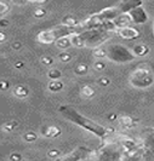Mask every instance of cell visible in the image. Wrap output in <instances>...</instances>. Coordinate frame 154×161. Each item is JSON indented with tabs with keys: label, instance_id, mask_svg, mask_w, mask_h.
Instances as JSON below:
<instances>
[{
	"label": "cell",
	"instance_id": "52a82bcc",
	"mask_svg": "<svg viewBox=\"0 0 154 161\" xmlns=\"http://www.w3.org/2000/svg\"><path fill=\"white\" fill-rule=\"evenodd\" d=\"M86 154H89V150H87L86 148L81 147V148L75 149L74 152H72V153L64 155L63 157L58 159L57 161H81V160L85 157Z\"/></svg>",
	"mask_w": 154,
	"mask_h": 161
},
{
	"label": "cell",
	"instance_id": "ba28073f",
	"mask_svg": "<svg viewBox=\"0 0 154 161\" xmlns=\"http://www.w3.org/2000/svg\"><path fill=\"white\" fill-rule=\"evenodd\" d=\"M132 52L136 57H141V56H145L148 53V47L143 44H140V45H136L135 47L132 48Z\"/></svg>",
	"mask_w": 154,
	"mask_h": 161
},
{
	"label": "cell",
	"instance_id": "6da1fadb",
	"mask_svg": "<svg viewBox=\"0 0 154 161\" xmlns=\"http://www.w3.org/2000/svg\"><path fill=\"white\" fill-rule=\"evenodd\" d=\"M58 112L63 115L64 119L69 120L70 123H73L75 125H79L80 127H83L85 130H87L89 132L96 135L98 138L101 139H105L106 137H108V132L109 131L103 127L102 125H100L98 123L94 121L91 119H87L86 116L81 115L79 112H77L75 109H73L69 105H61Z\"/></svg>",
	"mask_w": 154,
	"mask_h": 161
},
{
	"label": "cell",
	"instance_id": "7c38bea8",
	"mask_svg": "<svg viewBox=\"0 0 154 161\" xmlns=\"http://www.w3.org/2000/svg\"><path fill=\"white\" fill-rule=\"evenodd\" d=\"M58 133H59V130L56 127H49L47 132H46L47 137H56V135H58Z\"/></svg>",
	"mask_w": 154,
	"mask_h": 161
},
{
	"label": "cell",
	"instance_id": "4fadbf2b",
	"mask_svg": "<svg viewBox=\"0 0 154 161\" xmlns=\"http://www.w3.org/2000/svg\"><path fill=\"white\" fill-rule=\"evenodd\" d=\"M153 35H154V21H153Z\"/></svg>",
	"mask_w": 154,
	"mask_h": 161
},
{
	"label": "cell",
	"instance_id": "3957f363",
	"mask_svg": "<svg viewBox=\"0 0 154 161\" xmlns=\"http://www.w3.org/2000/svg\"><path fill=\"white\" fill-rule=\"evenodd\" d=\"M107 58L115 63H129L136 58L133 52L121 44H113L107 50Z\"/></svg>",
	"mask_w": 154,
	"mask_h": 161
},
{
	"label": "cell",
	"instance_id": "7a4b0ae2",
	"mask_svg": "<svg viewBox=\"0 0 154 161\" xmlns=\"http://www.w3.org/2000/svg\"><path fill=\"white\" fill-rule=\"evenodd\" d=\"M84 31H85L84 24L70 26V24L62 23L51 29H47V31L40 32L38 34V40L43 44H54V43H58L59 40H63L67 38L69 39Z\"/></svg>",
	"mask_w": 154,
	"mask_h": 161
},
{
	"label": "cell",
	"instance_id": "8fae6325",
	"mask_svg": "<svg viewBox=\"0 0 154 161\" xmlns=\"http://www.w3.org/2000/svg\"><path fill=\"white\" fill-rule=\"evenodd\" d=\"M15 93H16V96H18V97H26V95H27V90L23 87V86H18L16 90H15Z\"/></svg>",
	"mask_w": 154,
	"mask_h": 161
},
{
	"label": "cell",
	"instance_id": "8992f818",
	"mask_svg": "<svg viewBox=\"0 0 154 161\" xmlns=\"http://www.w3.org/2000/svg\"><path fill=\"white\" fill-rule=\"evenodd\" d=\"M120 38L125 39V40H133V39H137L141 33L138 32V29H136L135 27L132 26H127V27H124V28H119L117 29L115 32Z\"/></svg>",
	"mask_w": 154,
	"mask_h": 161
},
{
	"label": "cell",
	"instance_id": "5b68a950",
	"mask_svg": "<svg viewBox=\"0 0 154 161\" xmlns=\"http://www.w3.org/2000/svg\"><path fill=\"white\" fill-rule=\"evenodd\" d=\"M127 16L131 19V23H135V24H143L148 21V15L142 5L132 9L130 12H127Z\"/></svg>",
	"mask_w": 154,
	"mask_h": 161
},
{
	"label": "cell",
	"instance_id": "277c9868",
	"mask_svg": "<svg viewBox=\"0 0 154 161\" xmlns=\"http://www.w3.org/2000/svg\"><path fill=\"white\" fill-rule=\"evenodd\" d=\"M129 81L133 87L147 88L154 84V74L147 68H137L130 74Z\"/></svg>",
	"mask_w": 154,
	"mask_h": 161
},
{
	"label": "cell",
	"instance_id": "9c48e42d",
	"mask_svg": "<svg viewBox=\"0 0 154 161\" xmlns=\"http://www.w3.org/2000/svg\"><path fill=\"white\" fill-rule=\"evenodd\" d=\"M119 121H120V125H122V127H124V128H131L133 126L132 119L129 118V116H122Z\"/></svg>",
	"mask_w": 154,
	"mask_h": 161
},
{
	"label": "cell",
	"instance_id": "30bf717a",
	"mask_svg": "<svg viewBox=\"0 0 154 161\" xmlns=\"http://www.w3.org/2000/svg\"><path fill=\"white\" fill-rule=\"evenodd\" d=\"M94 92H95V91H94V90H92L90 86H84L83 90H81V93L84 95V97H87V98L94 95Z\"/></svg>",
	"mask_w": 154,
	"mask_h": 161
}]
</instances>
